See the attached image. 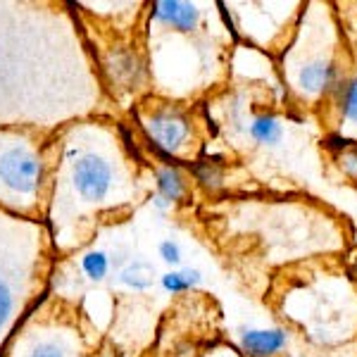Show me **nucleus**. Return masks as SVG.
I'll return each mask as SVG.
<instances>
[{"label": "nucleus", "instance_id": "obj_3", "mask_svg": "<svg viewBox=\"0 0 357 357\" xmlns=\"http://www.w3.org/2000/svg\"><path fill=\"white\" fill-rule=\"evenodd\" d=\"M74 183H77L79 193L89 200H100L105 198L107 191L112 186V174L110 167L102 162L96 155H86L74 165Z\"/></svg>", "mask_w": 357, "mask_h": 357}, {"label": "nucleus", "instance_id": "obj_17", "mask_svg": "<svg viewBox=\"0 0 357 357\" xmlns=\"http://www.w3.org/2000/svg\"><path fill=\"white\" fill-rule=\"evenodd\" d=\"M160 255H162V260L169 262V264L181 262V250H178V245L172 243V241H165V243L160 245Z\"/></svg>", "mask_w": 357, "mask_h": 357}, {"label": "nucleus", "instance_id": "obj_9", "mask_svg": "<svg viewBox=\"0 0 357 357\" xmlns=\"http://www.w3.org/2000/svg\"><path fill=\"white\" fill-rule=\"evenodd\" d=\"M153 279H155V267L151 262H131L129 267L122 272V281L126 286L136 291H146L153 286Z\"/></svg>", "mask_w": 357, "mask_h": 357}, {"label": "nucleus", "instance_id": "obj_13", "mask_svg": "<svg viewBox=\"0 0 357 357\" xmlns=\"http://www.w3.org/2000/svg\"><path fill=\"white\" fill-rule=\"evenodd\" d=\"M82 264H84V272L89 274L91 279H102V276L107 274V267H110L105 252H89L82 260Z\"/></svg>", "mask_w": 357, "mask_h": 357}, {"label": "nucleus", "instance_id": "obj_2", "mask_svg": "<svg viewBox=\"0 0 357 357\" xmlns=\"http://www.w3.org/2000/svg\"><path fill=\"white\" fill-rule=\"evenodd\" d=\"M0 178L15 191H33L38 183V160L24 148H13L0 155Z\"/></svg>", "mask_w": 357, "mask_h": 357}, {"label": "nucleus", "instance_id": "obj_12", "mask_svg": "<svg viewBox=\"0 0 357 357\" xmlns=\"http://www.w3.org/2000/svg\"><path fill=\"white\" fill-rule=\"evenodd\" d=\"M193 172L198 174L200 181L205 183V186H220L222 183V167L220 162H210V160H203V162H198L193 167Z\"/></svg>", "mask_w": 357, "mask_h": 357}, {"label": "nucleus", "instance_id": "obj_7", "mask_svg": "<svg viewBox=\"0 0 357 357\" xmlns=\"http://www.w3.org/2000/svg\"><path fill=\"white\" fill-rule=\"evenodd\" d=\"M158 191L167 203H176L186 195V183H183L176 167H162L158 172Z\"/></svg>", "mask_w": 357, "mask_h": 357}, {"label": "nucleus", "instance_id": "obj_4", "mask_svg": "<svg viewBox=\"0 0 357 357\" xmlns=\"http://www.w3.org/2000/svg\"><path fill=\"white\" fill-rule=\"evenodd\" d=\"M153 17L158 22L178 29V31H193L200 24V10L193 3H178V0H160L153 5Z\"/></svg>", "mask_w": 357, "mask_h": 357}, {"label": "nucleus", "instance_id": "obj_18", "mask_svg": "<svg viewBox=\"0 0 357 357\" xmlns=\"http://www.w3.org/2000/svg\"><path fill=\"white\" fill-rule=\"evenodd\" d=\"M31 357H62V353L57 348H53V345H41V348L33 350Z\"/></svg>", "mask_w": 357, "mask_h": 357}, {"label": "nucleus", "instance_id": "obj_11", "mask_svg": "<svg viewBox=\"0 0 357 357\" xmlns=\"http://www.w3.org/2000/svg\"><path fill=\"white\" fill-rule=\"evenodd\" d=\"M200 284L198 269H183V272H169L162 276V286L172 293H183Z\"/></svg>", "mask_w": 357, "mask_h": 357}, {"label": "nucleus", "instance_id": "obj_8", "mask_svg": "<svg viewBox=\"0 0 357 357\" xmlns=\"http://www.w3.org/2000/svg\"><path fill=\"white\" fill-rule=\"evenodd\" d=\"M250 136L255 138L262 146H274L281 138V124L274 114H260V117L252 119L250 124Z\"/></svg>", "mask_w": 357, "mask_h": 357}, {"label": "nucleus", "instance_id": "obj_1", "mask_svg": "<svg viewBox=\"0 0 357 357\" xmlns=\"http://www.w3.org/2000/svg\"><path fill=\"white\" fill-rule=\"evenodd\" d=\"M146 138L148 146L153 148L155 153H172L181 148V143L186 141L188 136V122L181 112L176 110H160L155 112L146 124Z\"/></svg>", "mask_w": 357, "mask_h": 357}, {"label": "nucleus", "instance_id": "obj_14", "mask_svg": "<svg viewBox=\"0 0 357 357\" xmlns=\"http://www.w3.org/2000/svg\"><path fill=\"white\" fill-rule=\"evenodd\" d=\"M341 167L348 176L357 178V141L353 148H348V151L341 153Z\"/></svg>", "mask_w": 357, "mask_h": 357}, {"label": "nucleus", "instance_id": "obj_16", "mask_svg": "<svg viewBox=\"0 0 357 357\" xmlns=\"http://www.w3.org/2000/svg\"><path fill=\"white\" fill-rule=\"evenodd\" d=\"M10 307H13V296H10L8 284H5V281L0 279V326H3V321L8 319Z\"/></svg>", "mask_w": 357, "mask_h": 357}, {"label": "nucleus", "instance_id": "obj_10", "mask_svg": "<svg viewBox=\"0 0 357 357\" xmlns=\"http://www.w3.org/2000/svg\"><path fill=\"white\" fill-rule=\"evenodd\" d=\"M338 93V105H341L343 119L357 126V79H348L343 84H336L333 89Z\"/></svg>", "mask_w": 357, "mask_h": 357}, {"label": "nucleus", "instance_id": "obj_5", "mask_svg": "<svg viewBox=\"0 0 357 357\" xmlns=\"http://www.w3.org/2000/svg\"><path fill=\"white\" fill-rule=\"evenodd\" d=\"M289 343V336L281 329H250L241 336V348L250 357H272Z\"/></svg>", "mask_w": 357, "mask_h": 357}, {"label": "nucleus", "instance_id": "obj_15", "mask_svg": "<svg viewBox=\"0 0 357 357\" xmlns=\"http://www.w3.org/2000/svg\"><path fill=\"white\" fill-rule=\"evenodd\" d=\"M355 146V141L353 138H348V136H341V134H331V136H326L324 138V148H329V151L333 153H338V151H348V148H353Z\"/></svg>", "mask_w": 357, "mask_h": 357}, {"label": "nucleus", "instance_id": "obj_6", "mask_svg": "<svg viewBox=\"0 0 357 357\" xmlns=\"http://www.w3.org/2000/svg\"><path fill=\"white\" fill-rule=\"evenodd\" d=\"M336 74L338 72L331 62H310L298 74V86L307 96L326 93V91L336 89Z\"/></svg>", "mask_w": 357, "mask_h": 357}]
</instances>
